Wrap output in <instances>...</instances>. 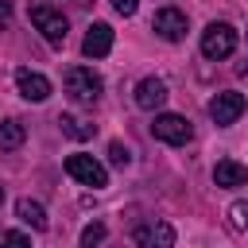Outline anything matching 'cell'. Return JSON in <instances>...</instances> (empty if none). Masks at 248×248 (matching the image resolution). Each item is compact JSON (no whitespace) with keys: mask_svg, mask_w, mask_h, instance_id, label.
I'll use <instances>...</instances> for the list:
<instances>
[{"mask_svg":"<svg viewBox=\"0 0 248 248\" xmlns=\"http://www.w3.org/2000/svg\"><path fill=\"white\" fill-rule=\"evenodd\" d=\"M58 128H62L70 140H89V136L97 132V124H85V120H78V116H66V112L58 116Z\"/></svg>","mask_w":248,"mask_h":248,"instance_id":"cell-15","label":"cell"},{"mask_svg":"<svg viewBox=\"0 0 248 248\" xmlns=\"http://www.w3.org/2000/svg\"><path fill=\"white\" fill-rule=\"evenodd\" d=\"M151 31H155L159 39H167V43H178V39L186 35V12H178V8H159V12L151 16Z\"/></svg>","mask_w":248,"mask_h":248,"instance_id":"cell-7","label":"cell"},{"mask_svg":"<svg viewBox=\"0 0 248 248\" xmlns=\"http://www.w3.org/2000/svg\"><path fill=\"white\" fill-rule=\"evenodd\" d=\"M66 174H70L74 182H81V186H93V190H105V186H108V170H105L93 155H81V151L66 155Z\"/></svg>","mask_w":248,"mask_h":248,"instance_id":"cell-3","label":"cell"},{"mask_svg":"<svg viewBox=\"0 0 248 248\" xmlns=\"http://www.w3.org/2000/svg\"><path fill=\"white\" fill-rule=\"evenodd\" d=\"M236 50V27L232 23H209L205 31H202V54L205 58H229Z\"/></svg>","mask_w":248,"mask_h":248,"instance_id":"cell-4","label":"cell"},{"mask_svg":"<svg viewBox=\"0 0 248 248\" xmlns=\"http://www.w3.org/2000/svg\"><path fill=\"white\" fill-rule=\"evenodd\" d=\"M136 248H174V229L167 221H147L136 229Z\"/></svg>","mask_w":248,"mask_h":248,"instance_id":"cell-9","label":"cell"},{"mask_svg":"<svg viewBox=\"0 0 248 248\" xmlns=\"http://www.w3.org/2000/svg\"><path fill=\"white\" fill-rule=\"evenodd\" d=\"M213 182H217V186L236 190V186H244V182H248V167H240L236 159H221V163L213 167Z\"/></svg>","mask_w":248,"mask_h":248,"instance_id":"cell-12","label":"cell"},{"mask_svg":"<svg viewBox=\"0 0 248 248\" xmlns=\"http://www.w3.org/2000/svg\"><path fill=\"white\" fill-rule=\"evenodd\" d=\"M240 112H244V97H240V93H232V89H225V93H217V97L209 101V116H213V124H217V128L236 124V120H240Z\"/></svg>","mask_w":248,"mask_h":248,"instance_id":"cell-6","label":"cell"},{"mask_svg":"<svg viewBox=\"0 0 248 248\" xmlns=\"http://www.w3.org/2000/svg\"><path fill=\"white\" fill-rule=\"evenodd\" d=\"M112 8H116L120 16H132V12L140 8V0H112Z\"/></svg>","mask_w":248,"mask_h":248,"instance_id":"cell-20","label":"cell"},{"mask_svg":"<svg viewBox=\"0 0 248 248\" xmlns=\"http://www.w3.org/2000/svg\"><path fill=\"white\" fill-rule=\"evenodd\" d=\"M8 23H12V4L0 0V27H8Z\"/></svg>","mask_w":248,"mask_h":248,"instance_id":"cell-21","label":"cell"},{"mask_svg":"<svg viewBox=\"0 0 248 248\" xmlns=\"http://www.w3.org/2000/svg\"><path fill=\"white\" fill-rule=\"evenodd\" d=\"M0 202H4V186H0Z\"/></svg>","mask_w":248,"mask_h":248,"instance_id":"cell-22","label":"cell"},{"mask_svg":"<svg viewBox=\"0 0 248 248\" xmlns=\"http://www.w3.org/2000/svg\"><path fill=\"white\" fill-rule=\"evenodd\" d=\"M23 124L19 120H0V147L4 151H16V147H23Z\"/></svg>","mask_w":248,"mask_h":248,"instance_id":"cell-14","label":"cell"},{"mask_svg":"<svg viewBox=\"0 0 248 248\" xmlns=\"http://www.w3.org/2000/svg\"><path fill=\"white\" fill-rule=\"evenodd\" d=\"M112 50V27L108 23H89L85 39H81V54L85 58H105Z\"/></svg>","mask_w":248,"mask_h":248,"instance_id":"cell-10","label":"cell"},{"mask_svg":"<svg viewBox=\"0 0 248 248\" xmlns=\"http://www.w3.org/2000/svg\"><path fill=\"white\" fill-rule=\"evenodd\" d=\"M16 89H19L23 101H35L39 105V101L50 97V78H43L39 70H27L23 66V70H16Z\"/></svg>","mask_w":248,"mask_h":248,"instance_id":"cell-8","label":"cell"},{"mask_svg":"<svg viewBox=\"0 0 248 248\" xmlns=\"http://www.w3.org/2000/svg\"><path fill=\"white\" fill-rule=\"evenodd\" d=\"M62 85H66V93H70L78 105H93V101L101 97V89H105L101 74H93L89 66H70V70L62 74Z\"/></svg>","mask_w":248,"mask_h":248,"instance_id":"cell-1","label":"cell"},{"mask_svg":"<svg viewBox=\"0 0 248 248\" xmlns=\"http://www.w3.org/2000/svg\"><path fill=\"white\" fill-rule=\"evenodd\" d=\"M31 23L43 31V39L50 43V46H62L66 43V35H70V23H66V16L58 12V8H50V4H31Z\"/></svg>","mask_w":248,"mask_h":248,"instance_id":"cell-2","label":"cell"},{"mask_svg":"<svg viewBox=\"0 0 248 248\" xmlns=\"http://www.w3.org/2000/svg\"><path fill=\"white\" fill-rule=\"evenodd\" d=\"M244 213H248V205H244V202H232V205H229V229L240 232V229H244Z\"/></svg>","mask_w":248,"mask_h":248,"instance_id":"cell-18","label":"cell"},{"mask_svg":"<svg viewBox=\"0 0 248 248\" xmlns=\"http://www.w3.org/2000/svg\"><path fill=\"white\" fill-rule=\"evenodd\" d=\"M108 163H112V167H128V163H132V151L116 140V143H108Z\"/></svg>","mask_w":248,"mask_h":248,"instance_id":"cell-17","label":"cell"},{"mask_svg":"<svg viewBox=\"0 0 248 248\" xmlns=\"http://www.w3.org/2000/svg\"><path fill=\"white\" fill-rule=\"evenodd\" d=\"M151 136H155V140H163V143L182 147V143H190L194 128H190V120H186V116H178V112H159V116L151 120Z\"/></svg>","mask_w":248,"mask_h":248,"instance_id":"cell-5","label":"cell"},{"mask_svg":"<svg viewBox=\"0 0 248 248\" xmlns=\"http://www.w3.org/2000/svg\"><path fill=\"white\" fill-rule=\"evenodd\" d=\"M105 236H108V229H105L101 221H89V225L81 229V248H101Z\"/></svg>","mask_w":248,"mask_h":248,"instance_id":"cell-16","label":"cell"},{"mask_svg":"<svg viewBox=\"0 0 248 248\" xmlns=\"http://www.w3.org/2000/svg\"><path fill=\"white\" fill-rule=\"evenodd\" d=\"M16 217H19L23 225H31V229H46V209H43V202L19 198V202H16Z\"/></svg>","mask_w":248,"mask_h":248,"instance_id":"cell-13","label":"cell"},{"mask_svg":"<svg viewBox=\"0 0 248 248\" xmlns=\"http://www.w3.org/2000/svg\"><path fill=\"white\" fill-rule=\"evenodd\" d=\"M163 101H167V81H163V78H143V81L136 85V105H140L143 112L163 108Z\"/></svg>","mask_w":248,"mask_h":248,"instance_id":"cell-11","label":"cell"},{"mask_svg":"<svg viewBox=\"0 0 248 248\" xmlns=\"http://www.w3.org/2000/svg\"><path fill=\"white\" fill-rule=\"evenodd\" d=\"M0 248H31V236H23V232H4Z\"/></svg>","mask_w":248,"mask_h":248,"instance_id":"cell-19","label":"cell"}]
</instances>
